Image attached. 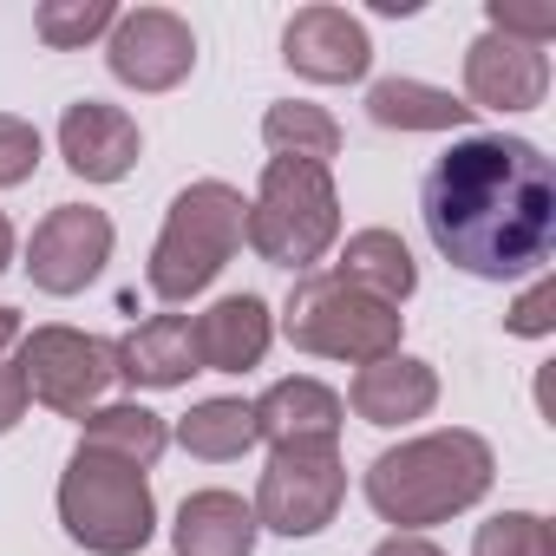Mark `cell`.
<instances>
[{"mask_svg":"<svg viewBox=\"0 0 556 556\" xmlns=\"http://www.w3.org/2000/svg\"><path fill=\"white\" fill-rule=\"evenodd\" d=\"M419 216L452 268L478 282H517L556 255V170L530 138L478 131L426 170Z\"/></svg>","mask_w":556,"mask_h":556,"instance_id":"cell-1","label":"cell"},{"mask_svg":"<svg viewBox=\"0 0 556 556\" xmlns=\"http://www.w3.org/2000/svg\"><path fill=\"white\" fill-rule=\"evenodd\" d=\"M497 478V458L478 432L452 426V432H419L393 452H380L361 478L367 504L380 523H400V530H426V523H445L458 510H471Z\"/></svg>","mask_w":556,"mask_h":556,"instance_id":"cell-2","label":"cell"},{"mask_svg":"<svg viewBox=\"0 0 556 556\" xmlns=\"http://www.w3.org/2000/svg\"><path fill=\"white\" fill-rule=\"evenodd\" d=\"M249 242V203L236 184L223 177H203L190 190L170 197L164 210V229L151 242V262H144V282L157 302H190L203 295L216 275L229 268V255Z\"/></svg>","mask_w":556,"mask_h":556,"instance_id":"cell-3","label":"cell"},{"mask_svg":"<svg viewBox=\"0 0 556 556\" xmlns=\"http://www.w3.org/2000/svg\"><path fill=\"white\" fill-rule=\"evenodd\" d=\"M341 236V190L328 177V164H302V157H268L255 203H249V249L275 268H315Z\"/></svg>","mask_w":556,"mask_h":556,"instance_id":"cell-4","label":"cell"},{"mask_svg":"<svg viewBox=\"0 0 556 556\" xmlns=\"http://www.w3.org/2000/svg\"><path fill=\"white\" fill-rule=\"evenodd\" d=\"M60 523L92 556H138L157 530V504L138 465L99 445H79L60 471Z\"/></svg>","mask_w":556,"mask_h":556,"instance_id":"cell-5","label":"cell"},{"mask_svg":"<svg viewBox=\"0 0 556 556\" xmlns=\"http://www.w3.org/2000/svg\"><path fill=\"white\" fill-rule=\"evenodd\" d=\"M282 334L289 348L302 354H321V361H348V367H374L387 354H400V334H406V315L361 295L341 275H302L289 308H282Z\"/></svg>","mask_w":556,"mask_h":556,"instance_id":"cell-6","label":"cell"},{"mask_svg":"<svg viewBox=\"0 0 556 556\" xmlns=\"http://www.w3.org/2000/svg\"><path fill=\"white\" fill-rule=\"evenodd\" d=\"M348 497L341 445H275L255 484V530L275 536H321Z\"/></svg>","mask_w":556,"mask_h":556,"instance_id":"cell-7","label":"cell"},{"mask_svg":"<svg viewBox=\"0 0 556 556\" xmlns=\"http://www.w3.org/2000/svg\"><path fill=\"white\" fill-rule=\"evenodd\" d=\"M21 380H27V400H40L47 413L86 419V413H99L118 367H112V348L79 328H34L21 341Z\"/></svg>","mask_w":556,"mask_h":556,"instance_id":"cell-8","label":"cell"},{"mask_svg":"<svg viewBox=\"0 0 556 556\" xmlns=\"http://www.w3.org/2000/svg\"><path fill=\"white\" fill-rule=\"evenodd\" d=\"M112 242L118 236H112V216L105 210L60 203V210H47V223L27 242V282L40 295H79V289H92L99 275H105Z\"/></svg>","mask_w":556,"mask_h":556,"instance_id":"cell-9","label":"cell"},{"mask_svg":"<svg viewBox=\"0 0 556 556\" xmlns=\"http://www.w3.org/2000/svg\"><path fill=\"white\" fill-rule=\"evenodd\" d=\"M105 66L131 92H170L197 66V34L170 8H131V14H118V27L105 40Z\"/></svg>","mask_w":556,"mask_h":556,"instance_id":"cell-10","label":"cell"},{"mask_svg":"<svg viewBox=\"0 0 556 556\" xmlns=\"http://www.w3.org/2000/svg\"><path fill=\"white\" fill-rule=\"evenodd\" d=\"M549 92L543 47H523L510 34H478L465 47V105L471 112H536Z\"/></svg>","mask_w":556,"mask_h":556,"instance_id":"cell-11","label":"cell"},{"mask_svg":"<svg viewBox=\"0 0 556 556\" xmlns=\"http://www.w3.org/2000/svg\"><path fill=\"white\" fill-rule=\"evenodd\" d=\"M282 60L315 86H354L374 66V40L348 8H302L282 27Z\"/></svg>","mask_w":556,"mask_h":556,"instance_id":"cell-12","label":"cell"},{"mask_svg":"<svg viewBox=\"0 0 556 556\" xmlns=\"http://www.w3.org/2000/svg\"><path fill=\"white\" fill-rule=\"evenodd\" d=\"M138 151H144V138H138V118H131V112H118V105H105V99L66 105V118H60V157H66L73 177H86V184H118V177H131Z\"/></svg>","mask_w":556,"mask_h":556,"instance_id":"cell-13","label":"cell"},{"mask_svg":"<svg viewBox=\"0 0 556 556\" xmlns=\"http://www.w3.org/2000/svg\"><path fill=\"white\" fill-rule=\"evenodd\" d=\"M249 419H255V439H268V452H275V445H334L348 406H341L334 387L295 374V380H275V387L249 406Z\"/></svg>","mask_w":556,"mask_h":556,"instance_id":"cell-14","label":"cell"},{"mask_svg":"<svg viewBox=\"0 0 556 556\" xmlns=\"http://www.w3.org/2000/svg\"><path fill=\"white\" fill-rule=\"evenodd\" d=\"M190 341H197L203 374H249V367H262V354L275 341V315L262 295H223L216 308H203L190 321Z\"/></svg>","mask_w":556,"mask_h":556,"instance_id":"cell-15","label":"cell"},{"mask_svg":"<svg viewBox=\"0 0 556 556\" xmlns=\"http://www.w3.org/2000/svg\"><path fill=\"white\" fill-rule=\"evenodd\" d=\"M348 406L367 426H413V419H426L439 406V374L419 354H387V361H374V367L354 374Z\"/></svg>","mask_w":556,"mask_h":556,"instance_id":"cell-16","label":"cell"},{"mask_svg":"<svg viewBox=\"0 0 556 556\" xmlns=\"http://www.w3.org/2000/svg\"><path fill=\"white\" fill-rule=\"evenodd\" d=\"M112 367H118L125 387H151V393H170V387H184L190 374H203L184 315H151V321H138V328L112 348Z\"/></svg>","mask_w":556,"mask_h":556,"instance_id":"cell-17","label":"cell"},{"mask_svg":"<svg viewBox=\"0 0 556 556\" xmlns=\"http://www.w3.org/2000/svg\"><path fill=\"white\" fill-rule=\"evenodd\" d=\"M177 556H255V510L236 491H190L170 523Z\"/></svg>","mask_w":556,"mask_h":556,"instance_id":"cell-18","label":"cell"},{"mask_svg":"<svg viewBox=\"0 0 556 556\" xmlns=\"http://www.w3.org/2000/svg\"><path fill=\"white\" fill-rule=\"evenodd\" d=\"M341 282H354L361 295H374V302H387V308H400L413 289H419V268H413V249L393 236V229H361V236H348V249H341Z\"/></svg>","mask_w":556,"mask_h":556,"instance_id":"cell-19","label":"cell"},{"mask_svg":"<svg viewBox=\"0 0 556 556\" xmlns=\"http://www.w3.org/2000/svg\"><path fill=\"white\" fill-rule=\"evenodd\" d=\"M367 118L380 131H465L478 112L465 99H452L445 86H426V79H380L367 92Z\"/></svg>","mask_w":556,"mask_h":556,"instance_id":"cell-20","label":"cell"},{"mask_svg":"<svg viewBox=\"0 0 556 556\" xmlns=\"http://www.w3.org/2000/svg\"><path fill=\"white\" fill-rule=\"evenodd\" d=\"M79 445H99V452H112V458H125V465H138V471H151V465L164 458L170 432H164V419H157L151 406L125 400V406L86 413V439H79Z\"/></svg>","mask_w":556,"mask_h":556,"instance_id":"cell-21","label":"cell"},{"mask_svg":"<svg viewBox=\"0 0 556 556\" xmlns=\"http://www.w3.org/2000/svg\"><path fill=\"white\" fill-rule=\"evenodd\" d=\"M262 138H268L275 157H302V164L341 157V125H334V112H321V105H308V99L268 105V112H262Z\"/></svg>","mask_w":556,"mask_h":556,"instance_id":"cell-22","label":"cell"},{"mask_svg":"<svg viewBox=\"0 0 556 556\" xmlns=\"http://www.w3.org/2000/svg\"><path fill=\"white\" fill-rule=\"evenodd\" d=\"M177 445H184L190 458H210V465L242 458V452L255 445L249 400H203V406H190V413L177 419Z\"/></svg>","mask_w":556,"mask_h":556,"instance_id":"cell-23","label":"cell"},{"mask_svg":"<svg viewBox=\"0 0 556 556\" xmlns=\"http://www.w3.org/2000/svg\"><path fill=\"white\" fill-rule=\"evenodd\" d=\"M112 27H118V8H112V0H40V14H34V34H40V47H53V53H73V47L112 34Z\"/></svg>","mask_w":556,"mask_h":556,"instance_id":"cell-24","label":"cell"},{"mask_svg":"<svg viewBox=\"0 0 556 556\" xmlns=\"http://www.w3.org/2000/svg\"><path fill=\"white\" fill-rule=\"evenodd\" d=\"M471 556H556V530L536 510H497L491 523H478Z\"/></svg>","mask_w":556,"mask_h":556,"instance_id":"cell-25","label":"cell"},{"mask_svg":"<svg viewBox=\"0 0 556 556\" xmlns=\"http://www.w3.org/2000/svg\"><path fill=\"white\" fill-rule=\"evenodd\" d=\"M40 170V131L14 112H0V190H14Z\"/></svg>","mask_w":556,"mask_h":556,"instance_id":"cell-26","label":"cell"},{"mask_svg":"<svg viewBox=\"0 0 556 556\" xmlns=\"http://www.w3.org/2000/svg\"><path fill=\"white\" fill-rule=\"evenodd\" d=\"M504 328H510V334H523V341H543V334H556V282H549V275H536V282H530V289L510 302Z\"/></svg>","mask_w":556,"mask_h":556,"instance_id":"cell-27","label":"cell"},{"mask_svg":"<svg viewBox=\"0 0 556 556\" xmlns=\"http://www.w3.org/2000/svg\"><path fill=\"white\" fill-rule=\"evenodd\" d=\"M484 21H491V34H510L523 47H543L556 34V8H517V0H491Z\"/></svg>","mask_w":556,"mask_h":556,"instance_id":"cell-28","label":"cell"},{"mask_svg":"<svg viewBox=\"0 0 556 556\" xmlns=\"http://www.w3.org/2000/svg\"><path fill=\"white\" fill-rule=\"evenodd\" d=\"M27 419V380H21V361H0V432H14Z\"/></svg>","mask_w":556,"mask_h":556,"instance_id":"cell-29","label":"cell"},{"mask_svg":"<svg viewBox=\"0 0 556 556\" xmlns=\"http://www.w3.org/2000/svg\"><path fill=\"white\" fill-rule=\"evenodd\" d=\"M374 556H445V549H439L432 536H413V530H400V536H387Z\"/></svg>","mask_w":556,"mask_h":556,"instance_id":"cell-30","label":"cell"},{"mask_svg":"<svg viewBox=\"0 0 556 556\" xmlns=\"http://www.w3.org/2000/svg\"><path fill=\"white\" fill-rule=\"evenodd\" d=\"M14 341H21V315H14V308H0V354H8Z\"/></svg>","mask_w":556,"mask_h":556,"instance_id":"cell-31","label":"cell"},{"mask_svg":"<svg viewBox=\"0 0 556 556\" xmlns=\"http://www.w3.org/2000/svg\"><path fill=\"white\" fill-rule=\"evenodd\" d=\"M14 262V223H8V210H0V268Z\"/></svg>","mask_w":556,"mask_h":556,"instance_id":"cell-32","label":"cell"}]
</instances>
